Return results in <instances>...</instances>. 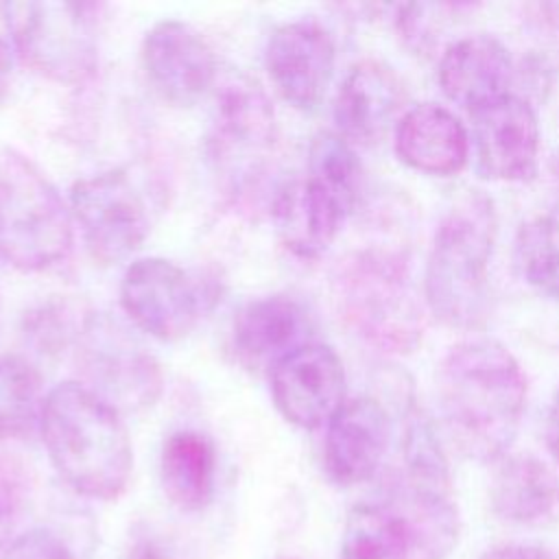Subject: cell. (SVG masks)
I'll use <instances>...</instances> for the list:
<instances>
[{
  "label": "cell",
  "mask_w": 559,
  "mask_h": 559,
  "mask_svg": "<svg viewBox=\"0 0 559 559\" xmlns=\"http://www.w3.org/2000/svg\"><path fill=\"white\" fill-rule=\"evenodd\" d=\"M437 393L445 430L465 456L504 459L526 406V380L507 347L487 338L452 347L439 367Z\"/></svg>",
  "instance_id": "obj_1"
},
{
  "label": "cell",
  "mask_w": 559,
  "mask_h": 559,
  "mask_svg": "<svg viewBox=\"0 0 559 559\" xmlns=\"http://www.w3.org/2000/svg\"><path fill=\"white\" fill-rule=\"evenodd\" d=\"M41 443L57 474L76 493L116 500L124 493L133 448L118 408L81 382L52 386L39 417Z\"/></svg>",
  "instance_id": "obj_2"
},
{
  "label": "cell",
  "mask_w": 559,
  "mask_h": 559,
  "mask_svg": "<svg viewBox=\"0 0 559 559\" xmlns=\"http://www.w3.org/2000/svg\"><path fill=\"white\" fill-rule=\"evenodd\" d=\"M496 236L491 201L467 192L441 218L426 264V304L450 325L469 330L489 310V258Z\"/></svg>",
  "instance_id": "obj_3"
},
{
  "label": "cell",
  "mask_w": 559,
  "mask_h": 559,
  "mask_svg": "<svg viewBox=\"0 0 559 559\" xmlns=\"http://www.w3.org/2000/svg\"><path fill=\"white\" fill-rule=\"evenodd\" d=\"M72 242V214L52 181L24 153L0 148V262L46 271L68 258Z\"/></svg>",
  "instance_id": "obj_4"
},
{
  "label": "cell",
  "mask_w": 559,
  "mask_h": 559,
  "mask_svg": "<svg viewBox=\"0 0 559 559\" xmlns=\"http://www.w3.org/2000/svg\"><path fill=\"white\" fill-rule=\"evenodd\" d=\"M15 55L39 76L76 85L98 66V35L92 7L52 0L4 2L0 7Z\"/></svg>",
  "instance_id": "obj_5"
},
{
  "label": "cell",
  "mask_w": 559,
  "mask_h": 559,
  "mask_svg": "<svg viewBox=\"0 0 559 559\" xmlns=\"http://www.w3.org/2000/svg\"><path fill=\"white\" fill-rule=\"evenodd\" d=\"M338 280L345 312L365 338L386 352H411L419 345L421 304L406 264L397 255L360 253Z\"/></svg>",
  "instance_id": "obj_6"
},
{
  "label": "cell",
  "mask_w": 559,
  "mask_h": 559,
  "mask_svg": "<svg viewBox=\"0 0 559 559\" xmlns=\"http://www.w3.org/2000/svg\"><path fill=\"white\" fill-rule=\"evenodd\" d=\"M68 207L90 258L103 266L129 260L151 231L146 201L120 168L79 179Z\"/></svg>",
  "instance_id": "obj_7"
},
{
  "label": "cell",
  "mask_w": 559,
  "mask_h": 559,
  "mask_svg": "<svg viewBox=\"0 0 559 559\" xmlns=\"http://www.w3.org/2000/svg\"><path fill=\"white\" fill-rule=\"evenodd\" d=\"M81 365L87 386L114 408L138 411L162 393V369L155 356L107 317H92L81 330Z\"/></svg>",
  "instance_id": "obj_8"
},
{
  "label": "cell",
  "mask_w": 559,
  "mask_h": 559,
  "mask_svg": "<svg viewBox=\"0 0 559 559\" xmlns=\"http://www.w3.org/2000/svg\"><path fill=\"white\" fill-rule=\"evenodd\" d=\"M203 301L201 286L166 258H138L120 280V306L127 319L162 343L186 338L201 319Z\"/></svg>",
  "instance_id": "obj_9"
},
{
  "label": "cell",
  "mask_w": 559,
  "mask_h": 559,
  "mask_svg": "<svg viewBox=\"0 0 559 559\" xmlns=\"http://www.w3.org/2000/svg\"><path fill=\"white\" fill-rule=\"evenodd\" d=\"M271 397L280 415L304 430L328 424L345 404V369L338 354L308 341L269 371Z\"/></svg>",
  "instance_id": "obj_10"
},
{
  "label": "cell",
  "mask_w": 559,
  "mask_h": 559,
  "mask_svg": "<svg viewBox=\"0 0 559 559\" xmlns=\"http://www.w3.org/2000/svg\"><path fill=\"white\" fill-rule=\"evenodd\" d=\"M140 61L155 94L175 107H192L216 83L218 68L212 46L181 20L153 24L144 33Z\"/></svg>",
  "instance_id": "obj_11"
},
{
  "label": "cell",
  "mask_w": 559,
  "mask_h": 559,
  "mask_svg": "<svg viewBox=\"0 0 559 559\" xmlns=\"http://www.w3.org/2000/svg\"><path fill=\"white\" fill-rule=\"evenodd\" d=\"M275 142V111L266 92L247 76L229 79L216 94L207 153L227 177L255 170Z\"/></svg>",
  "instance_id": "obj_12"
},
{
  "label": "cell",
  "mask_w": 559,
  "mask_h": 559,
  "mask_svg": "<svg viewBox=\"0 0 559 559\" xmlns=\"http://www.w3.org/2000/svg\"><path fill=\"white\" fill-rule=\"evenodd\" d=\"M334 59L330 31L312 17L280 24L264 50V66L275 92L301 111L314 109L325 96Z\"/></svg>",
  "instance_id": "obj_13"
},
{
  "label": "cell",
  "mask_w": 559,
  "mask_h": 559,
  "mask_svg": "<svg viewBox=\"0 0 559 559\" xmlns=\"http://www.w3.org/2000/svg\"><path fill=\"white\" fill-rule=\"evenodd\" d=\"M472 116L478 170L496 181L531 179L539 153V127L531 105L509 94Z\"/></svg>",
  "instance_id": "obj_14"
},
{
  "label": "cell",
  "mask_w": 559,
  "mask_h": 559,
  "mask_svg": "<svg viewBox=\"0 0 559 559\" xmlns=\"http://www.w3.org/2000/svg\"><path fill=\"white\" fill-rule=\"evenodd\" d=\"M323 465L332 483L354 487L369 480L389 448L391 424L386 411L371 397L345 400L325 424Z\"/></svg>",
  "instance_id": "obj_15"
},
{
  "label": "cell",
  "mask_w": 559,
  "mask_h": 559,
  "mask_svg": "<svg viewBox=\"0 0 559 559\" xmlns=\"http://www.w3.org/2000/svg\"><path fill=\"white\" fill-rule=\"evenodd\" d=\"M354 205V199L306 175L277 192L273 223L288 251L299 258H319L334 242Z\"/></svg>",
  "instance_id": "obj_16"
},
{
  "label": "cell",
  "mask_w": 559,
  "mask_h": 559,
  "mask_svg": "<svg viewBox=\"0 0 559 559\" xmlns=\"http://www.w3.org/2000/svg\"><path fill=\"white\" fill-rule=\"evenodd\" d=\"M404 105L400 76L380 61H360L343 79L334 98L336 133L354 144H376Z\"/></svg>",
  "instance_id": "obj_17"
},
{
  "label": "cell",
  "mask_w": 559,
  "mask_h": 559,
  "mask_svg": "<svg viewBox=\"0 0 559 559\" xmlns=\"http://www.w3.org/2000/svg\"><path fill=\"white\" fill-rule=\"evenodd\" d=\"M511 79V57L489 35H472L454 41L439 61V85L443 94L472 114L509 96Z\"/></svg>",
  "instance_id": "obj_18"
},
{
  "label": "cell",
  "mask_w": 559,
  "mask_h": 559,
  "mask_svg": "<svg viewBox=\"0 0 559 559\" xmlns=\"http://www.w3.org/2000/svg\"><path fill=\"white\" fill-rule=\"evenodd\" d=\"M308 317L286 295L258 297L234 319V352L249 369L271 371L286 354L308 343Z\"/></svg>",
  "instance_id": "obj_19"
},
{
  "label": "cell",
  "mask_w": 559,
  "mask_h": 559,
  "mask_svg": "<svg viewBox=\"0 0 559 559\" xmlns=\"http://www.w3.org/2000/svg\"><path fill=\"white\" fill-rule=\"evenodd\" d=\"M395 153L419 173L448 177L465 166L469 138L452 111L435 103H421L397 120Z\"/></svg>",
  "instance_id": "obj_20"
},
{
  "label": "cell",
  "mask_w": 559,
  "mask_h": 559,
  "mask_svg": "<svg viewBox=\"0 0 559 559\" xmlns=\"http://www.w3.org/2000/svg\"><path fill=\"white\" fill-rule=\"evenodd\" d=\"M489 500L502 520L542 526L559 515V480L533 454L507 456L491 480Z\"/></svg>",
  "instance_id": "obj_21"
},
{
  "label": "cell",
  "mask_w": 559,
  "mask_h": 559,
  "mask_svg": "<svg viewBox=\"0 0 559 559\" xmlns=\"http://www.w3.org/2000/svg\"><path fill=\"white\" fill-rule=\"evenodd\" d=\"M159 480L166 498L181 511H203L216 491V450L199 430L166 437L159 454Z\"/></svg>",
  "instance_id": "obj_22"
},
{
  "label": "cell",
  "mask_w": 559,
  "mask_h": 559,
  "mask_svg": "<svg viewBox=\"0 0 559 559\" xmlns=\"http://www.w3.org/2000/svg\"><path fill=\"white\" fill-rule=\"evenodd\" d=\"M413 535L404 515L386 504H356L345 520L341 559H413Z\"/></svg>",
  "instance_id": "obj_23"
},
{
  "label": "cell",
  "mask_w": 559,
  "mask_h": 559,
  "mask_svg": "<svg viewBox=\"0 0 559 559\" xmlns=\"http://www.w3.org/2000/svg\"><path fill=\"white\" fill-rule=\"evenodd\" d=\"M44 384L35 365L0 354V439H22L39 428Z\"/></svg>",
  "instance_id": "obj_24"
},
{
  "label": "cell",
  "mask_w": 559,
  "mask_h": 559,
  "mask_svg": "<svg viewBox=\"0 0 559 559\" xmlns=\"http://www.w3.org/2000/svg\"><path fill=\"white\" fill-rule=\"evenodd\" d=\"M513 260L531 288L559 299V218L537 216L524 223L513 242Z\"/></svg>",
  "instance_id": "obj_25"
},
{
  "label": "cell",
  "mask_w": 559,
  "mask_h": 559,
  "mask_svg": "<svg viewBox=\"0 0 559 559\" xmlns=\"http://www.w3.org/2000/svg\"><path fill=\"white\" fill-rule=\"evenodd\" d=\"M310 177L336 188L345 197L358 201L360 192V162L354 146L332 131H321L314 135L308 148V173Z\"/></svg>",
  "instance_id": "obj_26"
},
{
  "label": "cell",
  "mask_w": 559,
  "mask_h": 559,
  "mask_svg": "<svg viewBox=\"0 0 559 559\" xmlns=\"http://www.w3.org/2000/svg\"><path fill=\"white\" fill-rule=\"evenodd\" d=\"M0 559H72V552L59 535L33 528L13 537Z\"/></svg>",
  "instance_id": "obj_27"
},
{
  "label": "cell",
  "mask_w": 559,
  "mask_h": 559,
  "mask_svg": "<svg viewBox=\"0 0 559 559\" xmlns=\"http://www.w3.org/2000/svg\"><path fill=\"white\" fill-rule=\"evenodd\" d=\"M22 513V487L15 476L0 465V548L11 544Z\"/></svg>",
  "instance_id": "obj_28"
},
{
  "label": "cell",
  "mask_w": 559,
  "mask_h": 559,
  "mask_svg": "<svg viewBox=\"0 0 559 559\" xmlns=\"http://www.w3.org/2000/svg\"><path fill=\"white\" fill-rule=\"evenodd\" d=\"M124 559H181L179 548L166 535L157 531L135 533L129 542Z\"/></svg>",
  "instance_id": "obj_29"
},
{
  "label": "cell",
  "mask_w": 559,
  "mask_h": 559,
  "mask_svg": "<svg viewBox=\"0 0 559 559\" xmlns=\"http://www.w3.org/2000/svg\"><path fill=\"white\" fill-rule=\"evenodd\" d=\"M480 559H555L552 552L531 542H509L489 548Z\"/></svg>",
  "instance_id": "obj_30"
},
{
  "label": "cell",
  "mask_w": 559,
  "mask_h": 559,
  "mask_svg": "<svg viewBox=\"0 0 559 559\" xmlns=\"http://www.w3.org/2000/svg\"><path fill=\"white\" fill-rule=\"evenodd\" d=\"M13 46L9 44V39H4L0 35V98L4 96L9 81H11V68H13Z\"/></svg>",
  "instance_id": "obj_31"
},
{
  "label": "cell",
  "mask_w": 559,
  "mask_h": 559,
  "mask_svg": "<svg viewBox=\"0 0 559 559\" xmlns=\"http://www.w3.org/2000/svg\"><path fill=\"white\" fill-rule=\"evenodd\" d=\"M548 448H550L555 461L559 463V389L555 393V400H552L550 413H548Z\"/></svg>",
  "instance_id": "obj_32"
}]
</instances>
